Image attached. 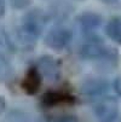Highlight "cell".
<instances>
[{
	"label": "cell",
	"instance_id": "cell-1",
	"mask_svg": "<svg viewBox=\"0 0 121 122\" xmlns=\"http://www.w3.org/2000/svg\"><path fill=\"white\" fill-rule=\"evenodd\" d=\"M50 16L40 9H32L26 12L22 18L21 27L17 31L20 40L24 45H34L39 36L42 34Z\"/></svg>",
	"mask_w": 121,
	"mask_h": 122
},
{
	"label": "cell",
	"instance_id": "cell-2",
	"mask_svg": "<svg viewBox=\"0 0 121 122\" xmlns=\"http://www.w3.org/2000/svg\"><path fill=\"white\" fill-rule=\"evenodd\" d=\"M79 55L82 59L99 61L109 68L116 66L119 62L117 50L104 45V42L95 35H89V41L80 46Z\"/></svg>",
	"mask_w": 121,
	"mask_h": 122
},
{
	"label": "cell",
	"instance_id": "cell-3",
	"mask_svg": "<svg viewBox=\"0 0 121 122\" xmlns=\"http://www.w3.org/2000/svg\"><path fill=\"white\" fill-rule=\"evenodd\" d=\"M72 39H73V31L70 29L63 24H56L47 31L44 41L45 45L51 50L61 51L70 44Z\"/></svg>",
	"mask_w": 121,
	"mask_h": 122
},
{
	"label": "cell",
	"instance_id": "cell-4",
	"mask_svg": "<svg viewBox=\"0 0 121 122\" xmlns=\"http://www.w3.org/2000/svg\"><path fill=\"white\" fill-rule=\"evenodd\" d=\"M76 97L68 90L47 91L41 96V105L44 108H56L61 105H74Z\"/></svg>",
	"mask_w": 121,
	"mask_h": 122
},
{
	"label": "cell",
	"instance_id": "cell-5",
	"mask_svg": "<svg viewBox=\"0 0 121 122\" xmlns=\"http://www.w3.org/2000/svg\"><path fill=\"white\" fill-rule=\"evenodd\" d=\"M93 110L99 122L111 121L119 115V102L114 97H104L96 103Z\"/></svg>",
	"mask_w": 121,
	"mask_h": 122
},
{
	"label": "cell",
	"instance_id": "cell-6",
	"mask_svg": "<svg viewBox=\"0 0 121 122\" xmlns=\"http://www.w3.org/2000/svg\"><path fill=\"white\" fill-rule=\"evenodd\" d=\"M110 90V85L107 80L100 79V77H91L89 80H86L81 85V93L86 97H103L107 94Z\"/></svg>",
	"mask_w": 121,
	"mask_h": 122
},
{
	"label": "cell",
	"instance_id": "cell-7",
	"mask_svg": "<svg viewBox=\"0 0 121 122\" xmlns=\"http://www.w3.org/2000/svg\"><path fill=\"white\" fill-rule=\"evenodd\" d=\"M41 81H42V76L39 71V69L37 68V65H33L26 71L21 81V87L28 96H34L39 92L41 87Z\"/></svg>",
	"mask_w": 121,
	"mask_h": 122
},
{
	"label": "cell",
	"instance_id": "cell-8",
	"mask_svg": "<svg viewBox=\"0 0 121 122\" xmlns=\"http://www.w3.org/2000/svg\"><path fill=\"white\" fill-rule=\"evenodd\" d=\"M37 68L39 69L41 76H45L51 81H56L61 76V64L51 56H42L39 58Z\"/></svg>",
	"mask_w": 121,
	"mask_h": 122
},
{
	"label": "cell",
	"instance_id": "cell-9",
	"mask_svg": "<svg viewBox=\"0 0 121 122\" xmlns=\"http://www.w3.org/2000/svg\"><path fill=\"white\" fill-rule=\"evenodd\" d=\"M76 22L81 31L86 35H93L95 31L102 25L103 18L95 12H84L76 17Z\"/></svg>",
	"mask_w": 121,
	"mask_h": 122
},
{
	"label": "cell",
	"instance_id": "cell-10",
	"mask_svg": "<svg viewBox=\"0 0 121 122\" xmlns=\"http://www.w3.org/2000/svg\"><path fill=\"white\" fill-rule=\"evenodd\" d=\"M104 31L111 41L121 45V16L111 17L104 27Z\"/></svg>",
	"mask_w": 121,
	"mask_h": 122
},
{
	"label": "cell",
	"instance_id": "cell-11",
	"mask_svg": "<svg viewBox=\"0 0 121 122\" xmlns=\"http://www.w3.org/2000/svg\"><path fill=\"white\" fill-rule=\"evenodd\" d=\"M3 122H33V121H32V117L28 114L13 110L4 117Z\"/></svg>",
	"mask_w": 121,
	"mask_h": 122
},
{
	"label": "cell",
	"instance_id": "cell-12",
	"mask_svg": "<svg viewBox=\"0 0 121 122\" xmlns=\"http://www.w3.org/2000/svg\"><path fill=\"white\" fill-rule=\"evenodd\" d=\"M48 122H79V118L75 115H58L48 120Z\"/></svg>",
	"mask_w": 121,
	"mask_h": 122
},
{
	"label": "cell",
	"instance_id": "cell-13",
	"mask_svg": "<svg viewBox=\"0 0 121 122\" xmlns=\"http://www.w3.org/2000/svg\"><path fill=\"white\" fill-rule=\"evenodd\" d=\"M9 3L15 10H24L30 6L32 0H9Z\"/></svg>",
	"mask_w": 121,
	"mask_h": 122
},
{
	"label": "cell",
	"instance_id": "cell-14",
	"mask_svg": "<svg viewBox=\"0 0 121 122\" xmlns=\"http://www.w3.org/2000/svg\"><path fill=\"white\" fill-rule=\"evenodd\" d=\"M10 74V66L6 62L0 61V81L5 80Z\"/></svg>",
	"mask_w": 121,
	"mask_h": 122
},
{
	"label": "cell",
	"instance_id": "cell-15",
	"mask_svg": "<svg viewBox=\"0 0 121 122\" xmlns=\"http://www.w3.org/2000/svg\"><path fill=\"white\" fill-rule=\"evenodd\" d=\"M113 88H114V91L117 93V96L121 97V76H119V77H116V79L114 80V82H113Z\"/></svg>",
	"mask_w": 121,
	"mask_h": 122
},
{
	"label": "cell",
	"instance_id": "cell-16",
	"mask_svg": "<svg viewBox=\"0 0 121 122\" xmlns=\"http://www.w3.org/2000/svg\"><path fill=\"white\" fill-rule=\"evenodd\" d=\"M6 13V1L5 0H0V18H3Z\"/></svg>",
	"mask_w": 121,
	"mask_h": 122
},
{
	"label": "cell",
	"instance_id": "cell-17",
	"mask_svg": "<svg viewBox=\"0 0 121 122\" xmlns=\"http://www.w3.org/2000/svg\"><path fill=\"white\" fill-rule=\"evenodd\" d=\"M5 108H6V100L4 97H0V115L5 111Z\"/></svg>",
	"mask_w": 121,
	"mask_h": 122
},
{
	"label": "cell",
	"instance_id": "cell-18",
	"mask_svg": "<svg viewBox=\"0 0 121 122\" xmlns=\"http://www.w3.org/2000/svg\"><path fill=\"white\" fill-rule=\"evenodd\" d=\"M100 1L107 4V5H115V4L119 3V0H100Z\"/></svg>",
	"mask_w": 121,
	"mask_h": 122
},
{
	"label": "cell",
	"instance_id": "cell-19",
	"mask_svg": "<svg viewBox=\"0 0 121 122\" xmlns=\"http://www.w3.org/2000/svg\"><path fill=\"white\" fill-rule=\"evenodd\" d=\"M108 122H121V121L116 117V118H114V120H111V121H108Z\"/></svg>",
	"mask_w": 121,
	"mask_h": 122
}]
</instances>
